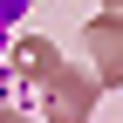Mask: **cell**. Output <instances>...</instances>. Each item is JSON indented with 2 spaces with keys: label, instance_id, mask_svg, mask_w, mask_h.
Segmentation results:
<instances>
[{
  "label": "cell",
  "instance_id": "6da1fadb",
  "mask_svg": "<svg viewBox=\"0 0 123 123\" xmlns=\"http://www.w3.org/2000/svg\"><path fill=\"white\" fill-rule=\"evenodd\" d=\"M21 14H27V0H0V27H14Z\"/></svg>",
  "mask_w": 123,
  "mask_h": 123
}]
</instances>
